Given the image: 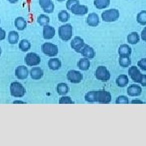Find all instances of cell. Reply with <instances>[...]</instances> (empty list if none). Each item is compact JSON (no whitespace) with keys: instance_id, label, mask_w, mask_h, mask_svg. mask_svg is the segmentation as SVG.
Listing matches in <instances>:
<instances>
[{"instance_id":"cell-32","label":"cell","mask_w":146,"mask_h":146,"mask_svg":"<svg viewBox=\"0 0 146 146\" xmlns=\"http://www.w3.org/2000/svg\"><path fill=\"white\" fill-rule=\"evenodd\" d=\"M94 94H95V91H90L89 93L85 94V97L84 98L85 100L88 102H90V103H94L95 102V98H94Z\"/></svg>"},{"instance_id":"cell-2","label":"cell","mask_w":146,"mask_h":146,"mask_svg":"<svg viewBox=\"0 0 146 146\" xmlns=\"http://www.w3.org/2000/svg\"><path fill=\"white\" fill-rule=\"evenodd\" d=\"M94 98H95V102H98L102 104H108L111 102V95L109 92L105 90L95 91Z\"/></svg>"},{"instance_id":"cell-1","label":"cell","mask_w":146,"mask_h":146,"mask_svg":"<svg viewBox=\"0 0 146 146\" xmlns=\"http://www.w3.org/2000/svg\"><path fill=\"white\" fill-rule=\"evenodd\" d=\"M58 36L63 42H68L72 36V26L70 24H66L58 28Z\"/></svg>"},{"instance_id":"cell-20","label":"cell","mask_w":146,"mask_h":146,"mask_svg":"<svg viewBox=\"0 0 146 146\" xmlns=\"http://www.w3.org/2000/svg\"><path fill=\"white\" fill-rule=\"evenodd\" d=\"M77 66H78L80 70L87 71V70H89V67H90V61L89 60V58H80L79 60L78 63H77Z\"/></svg>"},{"instance_id":"cell-41","label":"cell","mask_w":146,"mask_h":146,"mask_svg":"<svg viewBox=\"0 0 146 146\" xmlns=\"http://www.w3.org/2000/svg\"><path fill=\"white\" fill-rule=\"evenodd\" d=\"M140 84H141L142 86H146V75H143L141 83Z\"/></svg>"},{"instance_id":"cell-23","label":"cell","mask_w":146,"mask_h":146,"mask_svg":"<svg viewBox=\"0 0 146 146\" xmlns=\"http://www.w3.org/2000/svg\"><path fill=\"white\" fill-rule=\"evenodd\" d=\"M128 81H129L128 77L126 75H120L116 80V84L119 87H125L128 84Z\"/></svg>"},{"instance_id":"cell-38","label":"cell","mask_w":146,"mask_h":146,"mask_svg":"<svg viewBox=\"0 0 146 146\" xmlns=\"http://www.w3.org/2000/svg\"><path fill=\"white\" fill-rule=\"evenodd\" d=\"M54 10V3H51L50 6H48L47 7H46L45 9H43V11L46 12V13H52L53 11Z\"/></svg>"},{"instance_id":"cell-33","label":"cell","mask_w":146,"mask_h":146,"mask_svg":"<svg viewBox=\"0 0 146 146\" xmlns=\"http://www.w3.org/2000/svg\"><path fill=\"white\" fill-rule=\"evenodd\" d=\"M115 102L117 104H128L129 103V100H128V98L126 96L122 95V96H119V97L117 98Z\"/></svg>"},{"instance_id":"cell-36","label":"cell","mask_w":146,"mask_h":146,"mask_svg":"<svg viewBox=\"0 0 146 146\" xmlns=\"http://www.w3.org/2000/svg\"><path fill=\"white\" fill-rule=\"evenodd\" d=\"M52 3L51 0H39V4L41 6V7L43 9H45L48 6H50Z\"/></svg>"},{"instance_id":"cell-25","label":"cell","mask_w":146,"mask_h":146,"mask_svg":"<svg viewBox=\"0 0 146 146\" xmlns=\"http://www.w3.org/2000/svg\"><path fill=\"white\" fill-rule=\"evenodd\" d=\"M19 41V34L16 31H11L8 33V42L10 44L15 45Z\"/></svg>"},{"instance_id":"cell-28","label":"cell","mask_w":146,"mask_h":146,"mask_svg":"<svg viewBox=\"0 0 146 146\" xmlns=\"http://www.w3.org/2000/svg\"><path fill=\"white\" fill-rule=\"evenodd\" d=\"M37 22L42 26H46V25H49V23H50V18H49V16L42 14V15H40V16H38Z\"/></svg>"},{"instance_id":"cell-9","label":"cell","mask_w":146,"mask_h":146,"mask_svg":"<svg viewBox=\"0 0 146 146\" xmlns=\"http://www.w3.org/2000/svg\"><path fill=\"white\" fill-rule=\"evenodd\" d=\"M128 74L130 76L131 79L136 82V83H141V79H142V76L143 75L141 74V72L139 71V69L137 68V67L136 66H132L129 68L128 70Z\"/></svg>"},{"instance_id":"cell-42","label":"cell","mask_w":146,"mask_h":146,"mask_svg":"<svg viewBox=\"0 0 146 146\" xmlns=\"http://www.w3.org/2000/svg\"><path fill=\"white\" fill-rule=\"evenodd\" d=\"M131 103L132 104H143L144 102H142V101H141V100L139 99H134L131 101Z\"/></svg>"},{"instance_id":"cell-14","label":"cell","mask_w":146,"mask_h":146,"mask_svg":"<svg viewBox=\"0 0 146 146\" xmlns=\"http://www.w3.org/2000/svg\"><path fill=\"white\" fill-rule=\"evenodd\" d=\"M80 54L83 55L84 58H94L95 57V51L92 47L89 46V45H84V46L82 49Z\"/></svg>"},{"instance_id":"cell-27","label":"cell","mask_w":146,"mask_h":146,"mask_svg":"<svg viewBox=\"0 0 146 146\" xmlns=\"http://www.w3.org/2000/svg\"><path fill=\"white\" fill-rule=\"evenodd\" d=\"M19 47H20L21 51L26 52L28 50H29V49L31 48V44H30V42H29L28 40L24 39V40L21 41L20 44H19Z\"/></svg>"},{"instance_id":"cell-5","label":"cell","mask_w":146,"mask_h":146,"mask_svg":"<svg viewBox=\"0 0 146 146\" xmlns=\"http://www.w3.org/2000/svg\"><path fill=\"white\" fill-rule=\"evenodd\" d=\"M42 50L43 54L49 57H54L56 56L58 53V48L56 45L50 43V42H46L42 45Z\"/></svg>"},{"instance_id":"cell-15","label":"cell","mask_w":146,"mask_h":146,"mask_svg":"<svg viewBox=\"0 0 146 146\" xmlns=\"http://www.w3.org/2000/svg\"><path fill=\"white\" fill-rule=\"evenodd\" d=\"M142 93V89L141 86L137 84H131L130 86L127 88V94L131 97H136L141 95Z\"/></svg>"},{"instance_id":"cell-22","label":"cell","mask_w":146,"mask_h":146,"mask_svg":"<svg viewBox=\"0 0 146 146\" xmlns=\"http://www.w3.org/2000/svg\"><path fill=\"white\" fill-rule=\"evenodd\" d=\"M110 3V0H94V6L100 10L108 7Z\"/></svg>"},{"instance_id":"cell-37","label":"cell","mask_w":146,"mask_h":146,"mask_svg":"<svg viewBox=\"0 0 146 146\" xmlns=\"http://www.w3.org/2000/svg\"><path fill=\"white\" fill-rule=\"evenodd\" d=\"M137 65H138V67H140L143 71H146V58H142L141 60H139Z\"/></svg>"},{"instance_id":"cell-34","label":"cell","mask_w":146,"mask_h":146,"mask_svg":"<svg viewBox=\"0 0 146 146\" xmlns=\"http://www.w3.org/2000/svg\"><path fill=\"white\" fill-rule=\"evenodd\" d=\"M59 103L60 104H73V101L71 99L70 97L67 96H63L60 99H59Z\"/></svg>"},{"instance_id":"cell-21","label":"cell","mask_w":146,"mask_h":146,"mask_svg":"<svg viewBox=\"0 0 146 146\" xmlns=\"http://www.w3.org/2000/svg\"><path fill=\"white\" fill-rule=\"evenodd\" d=\"M15 26H16V28L18 30L22 31V30H24L26 28V21L23 17H17L15 20Z\"/></svg>"},{"instance_id":"cell-16","label":"cell","mask_w":146,"mask_h":146,"mask_svg":"<svg viewBox=\"0 0 146 146\" xmlns=\"http://www.w3.org/2000/svg\"><path fill=\"white\" fill-rule=\"evenodd\" d=\"M86 21H87V24L91 27L98 26L100 22L99 17L98 16V14H96V13L89 14L87 17V19H86Z\"/></svg>"},{"instance_id":"cell-19","label":"cell","mask_w":146,"mask_h":146,"mask_svg":"<svg viewBox=\"0 0 146 146\" xmlns=\"http://www.w3.org/2000/svg\"><path fill=\"white\" fill-rule=\"evenodd\" d=\"M61 61L57 58H50L48 62V67L50 68V69H51L53 71H56L58 70L59 68H61Z\"/></svg>"},{"instance_id":"cell-10","label":"cell","mask_w":146,"mask_h":146,"mask_svg":"<svg viewBox=\"0 0 146 146\" xmlns=\"http://www.w3.org/2000/svg\"><path fill=\"white\" fill-rule=\"evenodd\" d=\"M84 45L85 44H84V40L81 37H80V36L74 37L72 40V42H71V46H72V48L77 53L81 52V50H82V49L84 46Z\"/></svg>"},{"instance_id":"cell-8","label":"cell","mask_w":146,"mask_h":146,"mask_svg":"<svg viewBox=\"0 0 146 146\" xmlns=\"http://www.w3.org/2000/svg\"><path fill=\"white\" fill-rule=\"evenodd\" d=\"M67 78L71 83L79 84L83 80V75L78 71L71 70L67 74Z\"/></svg>"},{"instance_id":"cell-18","label":"cell","mask_w":146,"mask_h":146,"mask_svg":"<svg viewBox=\"0 0 146 146\" xmlns=\"http://www.w3.org/2000/svg\"><path fill=\"white\" fill-rule=\"evenodd\" d=\"M30 76L33 80H40L43 76V71L42 68L38 67L33 68L30 71Z\"/></svg>"},{"instance_id":"cell-7","label":"cell","mask_w":146,"mask_h":146,"mask_svg":"<svg viewBox=\"0 0 146 146\" xmlns=\"http://www.w3.org/2000/svg\"><path fill=\"white\" fill-rule=\"evenodd\" d=\"M25 63L29 67H35L41 63V58L36 53H29L25 57Z\"/></svg>"},{"instance_id":"cell-45","label":"cell","mask_w":146,"mask_h":146,"mask_svg":"<svg viewBox=\"0 0 146 146\" xmlns=\"http://www.w3.org/2000/svg\"><path fill=\"white\" fill-rule=\"evenodd\" d=\"M56 1H58V2H59V3H62V2H63V1H65V0H56Z\"/></svg>"},{"instance_id":"cell-26","label":"cell","mask_w":146,"mask_h":146,"mask_svg":"<svg viewBox=\"0 0 146 146\" xmlns=\"http://www.w3.org/2000/svg\"><path fill=\"white\" fill-rule=\"evenodd\" d=\"M69 91L68 84L65 83H59L57 85V93L59 95H65Z\"/></svg>"},{"instance_id":"cell-4","label":"cell","mask_w":146,"mask_h":146,"mask_svg":"<svg viewBox=\"0 0 146 146\" xmlns=\"http://www.w3.org/2000/svg\"><path fill=\"white\" fill-rule=\"evenodd\" d=\"M119 17V11L117 9H109L106 10L102 14V19L105 22H114Z\"/></svg>"},{"instance_id":"cell-31","label":"cell","mask_w":146,"mask_h":146,"mask_svg":"<svg viewBox=\"0 0 146 146\" xmlns=\"http://www.w3.org/2000/svg\"><path fill=\"white\" fill-rule=\"evenodd\" d=\"M119 65L123 68H127L129 67L131 64V59L129 57H119Z\"/></svg>"},{"instance_id":"cell-44","label":"cell","mask_w":146,"mask_h":146,"mask_svg":"<svg viewBox=\"0 0 146 146\" xmlns=\"http://www.w3.org/2000/svg\"><path fill=\"white\" fill-rule=\"evenodd\" d=\"M14 103H25V102H23L21 101H16V102H14Z\"/></svg>"},{"instance_id":"cell-40","label":"cell","mask_w":146,"mask_h":146,"mask_svg":"<svg viewBox=\"0 0 146 146\" xmlns=\"http://www.w3.org/2000/svg\"><path fill=\"white\" fill-rule=\"evenodd\" d=\"M141 38L143 41L146 42V27L141 32Z\"/></svg>"},{"instance_id":"cell-29","label":"cell","mask_w":146,"mask_h":146,"mask_svg":"<svg viewBox=\"0 0 146 146\" xmlns=\"http://www.w3.org/2000/svg\"><path fill=\"white\" fill-rule=\"evenodd\" d=\"M136 21L140 25H146V11H141V12L138 13Z\"/></svg>"},{"instance_id":"cell-11","label":"cell","mask_w":146,"mask_h":146,"mask_svg":"<svg viewBox=\"0 0 146 146\" xmlns=\"http://www.w3.org/2000/svg\"><path fill=\"white\" fill-rule=\"evenodd\" d=\"M71 11H72V14L76 15V16H84V15H86L88 13L89 8H88L87 6L81 5L80 3H79V4H76V5L74 6L72 8Z\"/></svg>"},{"instance_id":"cell-17","label":"cell","mask_w":146,"mask_h":146,"mask_svg":"<svg viewBox=\"0 0 146 146\" xmlns=\"http://www.w3.org/2000/svg\"><path fill=\"white\" fill-rule=\"evenodd\" d=\"M131 53V49L127 44H123L119 48V54L120 57H129Z\"/></svg>"},{"instance_id":"cell-6","label":"cell","mask_w":146,"mask_h":146,"mask_svg":"<svg viewBox=\"0 0 146 146\" xmlns=\"http://www.w3.org/2000/svg\"><path fill=\"white\" fill-rule=\"evenodd\" d=\"M95 76L98 80L101 81L106 82L108 81L110 78V73L109 72L108 69L104 67V66H99L97 68L96 72H95Z\"/></svg>"},{"instance_id":"cell-24","label":"cell","mask_w":146,"mask_h":146,"mask_svg":"<svg viewBox=\"0 0 146 146\" xmlns=\"http://www.w3.org/2000/svg\"><path fill=\"white\" fill-rule=\"evenodd\" d=\"M140 41V36L139 34L136 32H132L130 34H128L127 36V42H129L131 45H135L136 43H138Z\"/></svg>"},{"instance_id":"cell-47","label":"cell","mask_w":146,"mask_h":146,"mask_svg":"<svg viewBox=\"0 0 146 146\" xmlns=\"http://www.w3.org/2000/svg\"><path fill=\"white\" fill-rule=\"evenodd\" d=\"M0 23H1V20H0Z\"/></svg>"},{"instance_id":"cell-3","label":"cell","mask_w":146,"mask_h":146,"mask_svg":"<svg viewBox=\"0 0 146 146\" xmlns=\"http://www.w3.org/2000/svg\"><path fill=\"white\" fill-rule=\"evenodd\" d=\"M10 91L11 96L15 98H22L25 94V89L20 82H12L10 85Z\"/></svg>"},{"instance_id":"cell-46","label":"cell","mask_w":146,"mask_h":146,"mask_svg":"<svg viewBox=\"0 0 146 146\" xmlns=\"http://www.w3.org/2000/svg\"><path fill=\"white\" fill-rule=\"evenodd\" d=\"M1 54H2V49H1V47H0V56H1Z\"/></svg>"},{"instance_id":"cell-13","label":"cell","mask_w":146,"mask_h":146,"mask_svg":"<svg viewBox=\"0 0 146 146\" xmlns=\"http://www.w3.org/2000/svg\"><path fill=\"white\" fill-rule=\"evenodd\" d=\"M54 35H55V29L54 27L50 26V25L44 26V28H43V37L46 40L52 39Z\"/></svg>"},{"instance_id":"cell-35","label":"cell","mask_w":146,"mask_h":146,"mask_svg":"<svg viewBox=\"0 0 146 146\" xmlns=\"http://www.w3.org/2000/svg\"><path fill=\"white\" fill-rule=\"evenodd\" d=\"M79 3H80V2H79L78 0H68V2L66 3V7H67L68 10L71 11L74 6L76 5V4H79Z\"/></svg>"},{"instance_id":"cell-43","label":"cell","mask_w":146,"mask_h":146,"mask_svg":"<svg viewBox=\"0 0 146 146\" xmlns=\"http://www.w3.org/2000/svg\"><path fill=\"white\" fill-rule=\"evenodd\" d=\"M9 3H16L19 0H7Z\"/></svg>"},{"instance_id":"cell-39","label":"cell","mask_w":146,"mask_h":146,"mask_svg":"<svg viewBox=\"0 0 146 146\" xmlns=\"http://www.w3.org/2000/svg\"><path fill=\"white\" fill-rule=\"evenodd\" d=\"M6 37V32L2 28H0V42L4 40Z\"/></svg>"},{"instance_id":"cell-30","label":"cell","mask_w":146,"mask_h":146,"mask_svg":"<svg viewBox=\"0 0 146 146\" xmlns=\"http://www.w3.org/2000/svg\"><path fill=\"white\" fill-rule=\"evenodd\" d=\"M58 21L60 22L65 23V22L68 21L69 18H70V15L68 14L67 11H61L58 15Z\"/></svg>"},{"instance_id":"cell-12","label":"cell","mask_w":146,"mask_h":146,"mask_svg":"<svg viewBox=\"0 0 146 146\" xmlns=\"http://www.w3.org/2000/svg\"><path fill=\"white\" fill-rule=\"evenodd\" d=\"M16 76L19 80H25L29 76V70L25 66H19L16 69Z\"/></svg>"}]
</instances>
